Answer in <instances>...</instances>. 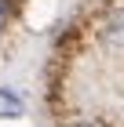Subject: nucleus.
<instances>
[{"label": "nucleus", "instance_id": "1", "mask_svg": "<svg viewBox=\"0 0 124 127\" xmlns=\"http://www.w3.org/2000/svg\"><path fill=\"white\" fill-rule=\"evenodd\" d=\"M0 116H22V98L11 91H0Z\"/></svg>", "mask_w": 124, "mask_h": 127}, {"label": "nucleus", "instance_id": "3", "mask_svg": "<svg viewBox=\"0 0 124 127\" xmlns=\"http://www.w3.org/2000/svg\"><path fill=\"white\" fill-rule=\"evenodd\" d=\"M66 127H95V124H66Z\"/></svg>", "mask_w": 124, "mask_h": 127}, {"label": "nucleus", "instance_id": "2", "mask_svg": "<svg viewBox=\"0 0 124 127\" xmlns=\"http://www.w3.org/2000/svg\"><path fill=\"white\" fill-rule=\"evenodd\" d=\"M106 36L113 40L117 47H124V7H121V11H117L113 18H110V26H106Z\"/></svg>", "mask_w": 124, "mask_h": 127}]
</instances>
